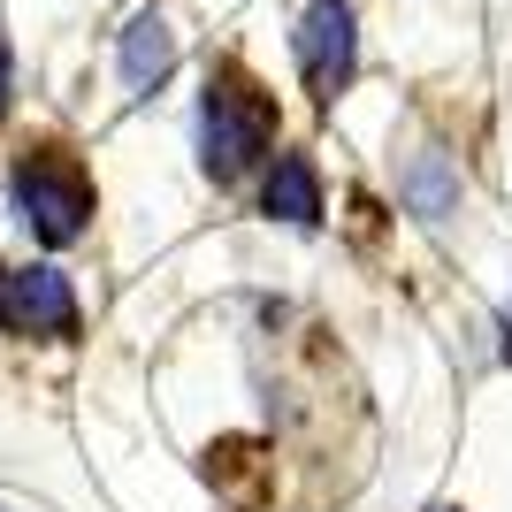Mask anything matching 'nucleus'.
I'll return each mask as SVG.
<instances>
[{
	"label": "nucleus",
	"instance_id": "nucleus-1",
	"mask_svg": "<svg viewBox=\"0 0 512 512\" xmlns=\"http://www.w3.org/2000/svg\"><path fill=\"white\" fill-rule=\"evenodd\" d=\"M268 153H276V100L237 62H222L199 92V169L214 184H245L253 169H268Z\"/></svg>",
	"mask_w": 512,
	"mask_h": 512
},
{
	"label": "nucleus",
	"instance_id": "nucleus-2",
	"mask_svg": "<svg viewBox=\"0 0 512 512\" xmlns=\"http://www.w3.org/2000/svg\"><path fill=\"white\" fill-rule=\"evenodd\" d=\"M8 199H16V222L31 237H39L46 253H62V245H77V237L92 230V207H100V192H92V176L69 161L62 146H39L23 153L16 176H8Z\"/></svg>",
	"mask_w": 512,
	"mask_h": 512
},
{
	"label": "nucleus",
	"instance_id": "nucleus-3",
	"mask_svg": "<svg viewBox=\"0 0 512 512\" xmlns=\"http://www.w3.org/2000/svg\"><path fill=\"white\" fill-rule=\"evenodd\" d=\"M291 54H299L306 92L329 107L352 85V69H360V16H352V0H306L299 31H291Z\"/></svg>",
	"mask_w": 512,
	"mask_h": 512
},
{
	"label": "nucleus",
	"instance_id": "nucleus-4",
	"mask_svg": "<svg viewBox=\"0 0 512 512\" xmlns=\"http://www.w3.org/2000/svg\"><path fill=\"white\" fill-rule=\"evenodd\" d=\"M77 291L54 260H31V268H0V329L8 337H39V344H69L77 337Z\"/></svg>",
	"mask_w": 512,
	"mask_h": 512
},
{
	"label": "nucleus",
	"instance_id": "nucleus-5",
	"mask_svg": "<svg viewBox=\"0 0 512 512\" xmlns=\"http://www.w3.org/2000/svg\"><path fill=\"white\" fill-rule=\"evenodd\" d=\"M260 214L283 222V230H321V169L306 153H268V169H260Z\"/></svg>",
	"mask_w": 512,
	"mask_h": 512
},
{
	"label": "nucleus",
	"instance_id": "nucleus-6",
	"mask_svg": "<svg viewBox=\"0 0 512 512\" xmlns=\"http://www.w3.org/2000/svg\"><path fill=\"white\" fill-rule=\"evenodd\" d=\"M169 69H176L169 16H161V8H138V16L123 23V39H115V77H123V92H153Z\"/></svg>",
	"mask_w": 512,
	"mask_h": 512
},
{
	"label": "nucleus",
	"instance_id": "nucleus-7",
	"mask_svg": "<svg viewBox=\"0 0 512 512\" xmlns=\"http://www.w3.org/2000/svg\"><path fill=\"white\" fill-rule=\"evenodd\" d=\"M398 199H406L421 222H451V214H459V161H451L444 146L413 153L406 169H398Z\"/></svg>",
	"mask_w": 512,
	"mask_h": 512
},
{
	"label": "nucleus",
	"instance_id": "nucleus-8",
	"mask_svg": "<svg viewBox=\"0 0 512 512\" xmlns=\"http://www.w3.org/2000/svg\"><path fill=\"white\" fill-rule=\"evenodd\" d=\"M436 512H451V505H436Z\"/></svg>",
	"mask_w": 512,
	"mask_h": 512
},
{
	"label": "nucleus",
	"instance_id": "nucleus-9",
	"mask_svg": "<svg viewBox=\"0 0 512 512\" xmlns=\"http://www.w3.org/2000/svg\"><path fill=\"white\" fill-rule=\"evenodd\" d=\"M0 512H8V505H0Z\"/></svg>",
	"mask_w": 512,
	"mask_h": 512
}]
</instances>
